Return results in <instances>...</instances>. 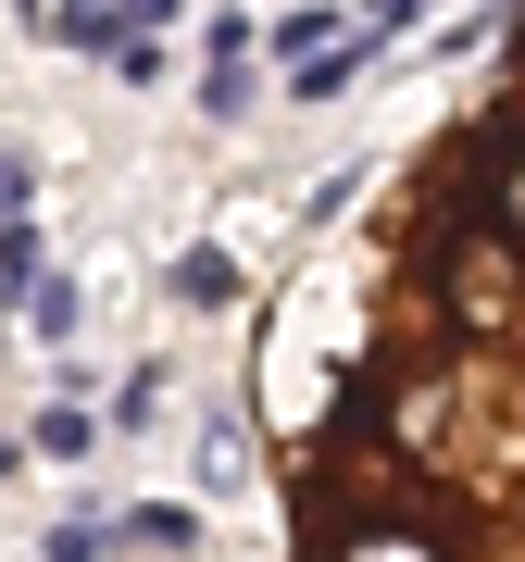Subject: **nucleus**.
Returning a JSON list of instances; mask_svg holds the SVG:
<instances>
[{
    "label": "nucleus",
    "mask_w": 525,
    "mask_h": 562,
    "mask_svg": "<svg viewBox=\"0 0 525 562\" xmlns=\"http://www.w3.org/2000/svg\"><path fill=\"white\" fill-rule=\"evenodd\" d=\"M262 475L288 562H525V38L288 276Z\"/></svg>",
    "instance_id": "f257e3e1"
}]
</instances>
